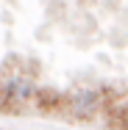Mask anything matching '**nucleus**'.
I'll return each instance as SVG.
<instances>
[{"label": "nucleus", "mask_w": 128, "mask_h": 130, "mask_svg": "<svg viewBox=\"0 0 128 130\" xmlns=\"http://www.w3.org/2000/svg\"><path fill=\"white\" fill-rule=\"evenodd\" d=\"M36 91V64L14 55L0 67V113H22Z\"/></svg>", "instance_id": "f257e3e1"}, {"label": "nucleus", "mask_w": 128, "mask_h": 130, "mask_svg": "<svg viewBox=\"0 0 128 130\" xmlns=\"http://www.w3.org/2000/svg\"><path fill=\"white\" fill-rule=\"evenodd\" d=\"M103 91L98 89H78L73 94H67V105H64V113L70 119L78 122H95L103 113Z\"/></svg>", "instance_id": "f03ea898"}, {"label": "nucleus", "mask_w": 128, "mask_h": 130, "mask_svg": "<svg viewBox=\"0 0 128 130\" xmlns=\"http://www.w3.org/2000/svg\"><path fill=\"white\" fill-rule=\"evenodd\" d=\"M103 91V113L109 119L111 130H128V100L123 94H117L114 89H100Z\"/></svg>", "instance_id": "7ed1b4c3"}, {"label": "nucleus", "mask_w": 128, "mask_h": 130, "mask_svg": "<svg viewBox=\"0 0 128 130\" xmlns=\"http://www.w3.org/2000/svg\"><path fill=\"white\" fill-rule=\"evenodd\" d=\"M64 105H67V94L56 91V89H50V86L39 89V91H36V97H33V108H36L39 113H45V116L64 113Z\"/></svg>", "instance_id": "20e7f679"}]
</instances>
